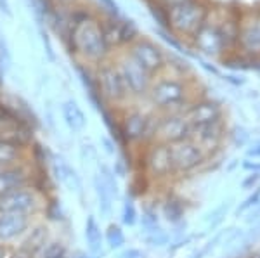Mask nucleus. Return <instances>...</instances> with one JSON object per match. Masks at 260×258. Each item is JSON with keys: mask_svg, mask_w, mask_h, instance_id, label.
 <instances>
[{"mask_svg": "<svg viewBox=\"0 0 260 258\" xmlns=\"http://www.w3.org/2000/svg\"><path fill=\"white\" fill-rule=\"evenodd\" d=\"M9 249H7V246H0V258H9Z\"/></svg>", "mask_w": 260, "mask_h": 258, "instance_id": "45", "label": "nucleus"}, {"mask_svg": "<svg viewBox=\"0 0 260 258\" xmlns=\"http://www.w3.org/2000/svg\"><path fill=\"white\" fill-rule=\"evenodd\" d=\"M257 182H258V173H253V175H248L245 180H243V187H245V189H250V187H253Z\"/></svg>", "mask_w": 260, "mask_h": 258, "instance_id": "40", "label": "nucleus"}, {"mask_svg": "<svg viewBox=\"0 0 260 258\" xmlns=\"http://www.w3.org/2000/svg\"><path fill=\"white\" fill-rule=\"evenodd\" d=\"M98 173L99 177L103 178L104 186L108 187V191H110V194L113 196V199L120 198V186H118V177L115 175V172L111 170L110 165L106 163H98Z\"/></svg>", "mask_w": 260, "mask_h": 258, "instance_id": "27", "label": "nucleus"}, {"mask_svg": "<svg viewBox=\"0 0 260 258\" xmlns=\"http://www.w3.org/2000/svg\"><path fill=\"white\" fill-rule=\"evenodd\" d=\"M59 256H68V248L62 241H49L44 248L40 249V253L37 258H59Z\"/></svg>", "mask_w": 260, "mask_h": 258, "instance_id": "28", "label": "nucleus"}, {"mask_svg": "<svg viewBox=\"0 0 260 258\" xmlns=\"http://www.w3.org/2000/svg\"><path fill=\"white\" fill-rule=\"evenodd\" d=\"M184 116L192 125H205L222 120V107L212 99H192L189 106L184 109Z\"/></svg>", "mask_w": 260, "mask_h": 258, "instance_id": "18", "label": "nucleus"}, {"mask_svg": "<svg viewBox=\"0 0 260 258\" xmlns=\"http://www.w3.org/2000/svg\"><path fill=\"white\" fill-rule=\"evenodd\" d=\"M172 151V165H174V173H189L194 172L207 160L203 151L192 142L191 139L180 140L170 145Z\"/></svg>", "mask_w": 260, "mask_h": 258, "instance_id": "13", "label": "nucleus"}, {"mask_svg": "<svg viewBox=\"0 0 260 258\" xmlns=\"http://www.w3.org/2000/svg\"><path fill=\"white\" fill-rule=\"evenodd\" d=\"M49 243V232L45 226H33L28 229L26 234L21 238V249H24L26 253H30L37 258L40 253V249Z\"/></svg>", "mask_w": 260, "mask_h": 258, "instance_id": "22", "label": "nucleus"}, {"mask_svg": "<svg viewBox=\"0 0 260 258\" xmlns=\"http://www.w3.org/2000/svg\"><path fill=\"white\" fill-rule=\"evenodd\" d=\"M59 258H68V256H59Z\"/></svg>", "mask_w": 260, "mask_h": 258, "instance_id": "47", "label": "nucleus"}, {"mask_svg": "<svg viewBox=\"0 0 260 258\" xmlns=\"http://www.w3.org/2000/svg\"><path fill=\"white\" fill-rule=\"evenodd\" d=\"M104 243L108 244V248L113 251H120L121 248H125L127 244V236H125L123 227L118 224H110L104 231Z\"/></svg>", "mask_w": 260, "mask_h": 258, "instance_id": "25", "label": "nucleus"}, {"mask_svg": "<svg viewBox=\"0 0 260 258\" xmlns=\"http://www.w3.org/2000/svg\"><path fill=\"white\" fill-rule=\"evenodd\" d=\"M113 61H115L116 68H118L121 78H123L125 87H127V90L130 94V99H132V101L146 99L151 83H153V77H151L141 64H137V62L128 56V52L125 51V49L113 54Z\"/></svg>", "mask_w": 260, "mask_h": 258, "instance_id": "6", "label": "nucleus"}, {"mask_svg": "<svg viewBox=\"0 0 260 258\" xmlns=\"http://www.w3.org/2000/svg\"><path fill=\"white\" fill-rule=\"evenodd\" d=\"M71 258H94V256L89 255V251H83V249H77V251H73Z\"/></svg>", "mask_w": 260, "mask_h": 258, "instance_id": "43", "label": "nucleus"}, {"mask_svg": "<svg viewBox=\"0 0 260 258\" xmlns=\"http://www.w3.org/2000/svg\"><path fill=\"white\" fill-rule=\"evenodd\" d=\"M248 156H253V158L260 156V142H258V144H255L251 149H248Z\"/></svg>", "mask_w": 260, "mask_h": 258, "instance_id": "44", "label": "nucleus"}, {"mask_svg": "<svg viewBox=\"0 0 260 258\" xmlns=\"http://www.w3.org/2000/svg\"><path fill=\"white\" fill-rule=\"evenodd\" d=\"M45 194H42L33 186H26L0 196V213H21L35 217L45 208Z\"/></svg>", "mask_w": 260, "mask_h": 258, "instance_id": "8", "label": "nucleus"}, {"mask_svg": "<svg viewBox=\"0 0 260 258\" xmlns=\"http://www.w3.org/2000/svg\"><path fill=\"white\" fill-rule=\"evenodd\" d=\"M144 241L149 244V246H163V244L169 243V236H167L161 229V231H158V232H149V234L144 238Z\"/></svg>", "mask_w": 260, "mask_h": 258, "instance_id": "34", "label": "nucleus"}, {"mask_svg": "<svg viewBox=\"0 0 260 258\" xmlns=\"http://www.w3.org/2000/svg\"><path fill=\"white\" fill-rule=\"evenodd\" d=\"M224 137V122H213L205 125H192L189 139L203 151L205 156L217 151Z\"/></svg>", "mask_w": 260, "mask_h": 258, "instance_id": "15", "label": "nucleus"}, {"mask_svg": "<svg viewBox=\"0 0 260 258\" xmlns=\"http://www.w3.org/2000/svg\"><path fill=\"white\" fill-rule=\"evenodd\" d=\"M111 170H113V172H115V175H116V177H120V178L127 177V168H125L123 160H116L115 163H113Z\"/></svg>", "mask_w": 260, "mask_h": 258, "instance_id": "38", "label": "nucleus"}, {"mask_svg": "<svg viewBox=\"0 0 260 258\" xmlns=\"http://www.w3.org/2000/svg\"><path fill=\"white\" fill-rule=\"evenodd\" d=\"M154 2H158L161 7H165V9H169V7H172V6H177V4L187 2V0H154Z\"/></svg>", "mask_w": 260, "mask_h": 258, "instance_id": "41", "label": "nucleus"}, {"mask_svg": "<svg viewBox=\"0 0 260 258\" xmlns=\"http://www.w3.org/2000/svg\"><path fill=\"white\" fill-rule=\"evenodd\" d=\"M99 142H101V149H103V151L106 153L108 156H115V153H116V142L111 139V137L103 135L99 139Z\"/></svg>", "mask_w": 260, "mask_h": 258, "instance_id": "36", "label": "nucleus"}, {"mask_svg": "<svg viewBox=\"0 0 260 258\" xmlns=\"http://www.w3.org/2000/svg\"><path fill=\"white\" fill-rule=\"evenodd\" d=\"M0 101H2V94H0Z\"/></svg>", "mask_w": 260, "mask_h": 258, "instance_id": "46", "label": "nucleus"}, {"mask_svg": "<svg viewBox=\"0 0 260 258\" xmlns=\"http://www.w3.org/2000/svg\"><path fill=\"white\" fill-rule=\"evenodd\" d=\"M191 135V123L186 120L184 113H165L158 115L156 132L154 140L163 144H175L180 140L189 139Z\"/></svg>", "mask_w": 260, "mask_h": 258, "instance_id": "12", "label": "nucleus"}, {"mask_svg": "<svg viewBox=\"0 0 260 258\" xmlns=\"http://www.w3.org/2000/svg\"><path fill=\"white\" fill-rule=\"evenodd\" d=\"M78 156L83 163H92V161H99V151L95 148V144L92 142L90 139H83L80 144H78Z\"/></svg>", "mask_w": 260, "mask_h": 258, "instance_id": "30", "label": "nucleus"}, {"mask_svg": "<svg viewBox=\"0 0 260 258\" xmlns=\"http://www.w3.org/2000/svg\"><path fill=\"white\" fill-rule=\"evenodd\" d=\"M45 208H47V213H49V217L52 218V220H62L64 218V211H62V208L59 203H45ZM44 208V210H45Z\"/></svg>", "mask_w": 260, "mask_h": 258, "instance_id": "35", "label": "nucleus"}, {"mask_svg": "<svg viewBox=\"0 0 260 258\" xmlns=\"http://www.w3.org/2000/svg\"><path fill=\"white\" fill-rule=\"evenodd\" d=\"M258 198H260V191H258V193H257V194H255V196H251V198H248V199H246V203H245V205H243V206L240 208V211H243V210H246V208H250L251 205H257Z\"/></svg>", "mask_w": 260, "mask_h": 258, "instance_id": "42", "label": "nucleus"}, {"mask_svg": "<svg viewBox=\"0 0 260 258\" xmlns=\"http://www.w3.org/2000/svg\"><path fill=\"white\" fill-rule=\"evenodd\" d=\"M146 99L151 102L158 115L165 113H184L192 101L191 89L182 75L160 73L153 77Z\"/></svg>", "mask_w": 260, "mask_h": 258, "instance_id": "2", "label": "nucleus"}, {"mask_svg": "<svg viewBox=\"0 0 260 258\" xmlns=\"http://www.w3.org/2000/svg\"><path fill=\"white\" fill-rule=\"evenodd\" d=\"M44 123L50 132H56V115H54V106L50 104V101L44 104Z\"/></svg>", "mask_w": 260, "mask_h": 258, "instance_id": "33", "label": "nucleus"}, {"mask_svg": "<svg viewBox=\"0 0 260 258\" xmlns=\"http://www.w3.org/2000/svg\"><path fill=\"white\" fill-rule=\"evenodd\" d=\"M205 0H187L167 9V30L180 40H192L208 16Z\"/></svg>", "mask_w": 260, "mask_h": 258, "instance_id": "4", "label": "nucleus"}, {"mask_svg": "<svg viewBox=\"0 0 260 258\" xmlns=\"http://www.w3.org/2000/svg\"><path fill=\"white\" fill-rule=\"evenodd\" d=\"M0 12L7 18H14V12H12L11 2L9 0H0Z\"/></svg>", "mask_w": 260, "mask_h": 258, "instance_id": "39", "label": "nucleus"}, {"mask_svg": "<svg viewBox=\"0 0 260 258\" xmlns=\"http://www.w3.org/2000/svg\"><path fill=\"white\" fill-rule=\"evenodd\" d=\"M49 170L52 173V177L56 178L59 184L66 186L70 191L77 193L78 196L83 199V184H82V178L78 175L77 170L71 166L66 158L62 155H54L50 153L49 155Z\"/></svg>", "mask_w": 260, "mask_h": 258, "instance_id": "16", "label": "nucleus"}, {"mask_svg": "<svg viewBox=\"0 0 260 258\" xmlns=\"http://www.w3.org/2000/svg\"><path fill=\"white\" fill-rule=\"evenodd\" d=\"M24 160H28V149L21 148L19 144L12 142L9 139L0 137V168L18 165Z\"/></svg>", "mask_w": 260, "mask_h": 258, "instance_id": "23", "label": "nucleus"}, {"mask_svg": "<svg viewBox=\"0 0 260 258\" xmlns=\"http://www.w3.org/2000/svg\"><path fill=\"white\" fill-rule=\"evenodd\" d=\"M75 62L87 66H98L113 57L101 23V14L95 6L80 0L71 6V30L64 44Z\"/></svg>", "mask_w": 260, "mask_h": 258, "instance_id": "1", "label": "nucleus"}, {"mask_svg": "<svg viewBox=\"0 0 260 258\" xmlns=\"http://www.w3.org/2000/svg\"><path fill=\"white\" fill-rule=\"evenodd\" d=\"M61 118L64 125L68 127V130L75 135H80L87 130L89 127V118H87L85 111L82 109V106L78 104L77 99L68 97L59 104Z\"/></svg>", "mask_w": 260, "mask_h": 258, "instance_id": "20", "label": "nucleus"}, {"mask_svg": "<svg viewBox=\"0 0 260 258\" xmlns=\"http://www.w3.org/2000/svg\"><path fill=\"white\" fill-rule=\"evenodd\" d=\"M125 51H127L128 56L132 57L137 64H141L151 77L160 75L163 69H165L167 61H169L165 51H163L160 45L144 35H141L139 39L134 42L130 47L125 49Z\"/></svg>", "mask_w": 260, "mask_h": 258, "instance_id": "10", "label": "nucleus"}, {"mask_svg": "<svg viewBox=\"0 0 260 258\" xmlns=\"http://www.w3.org/2000/svg\"><path fill=\"white\" fill-rule=\"evenodd\" d=\"M238 47H241V51L250 56H260V12L248 14L240 21Z\"/></svg>", "mask_w": 260, "mask_h": 258, "instance_id": "19", "label": "nucleus"}, {"mask_svg": "<svg viewBox=\"0 0 260 258\" xmlns=\"http://www.w3.org/2000/svg\"><path fill=\"white\" fill-rule=\"evenodd\" d=\"M83 238L87 243V251L94 258L104 256V231L101 229V224L94 215H87L83 224Z\"/></svg>", "mask_w": 260, "mask_h": 258, "instance_id": "21", "label": "nucleus"}, {"mask_svg": "<svg viewBox=\"0 0 260 258\" xmlns=\"http://www.w3.org/2000/svg\"><path fill=\"white\" fill-rule=\"evenodd\" d=\"M33 177H35V166L33 163H28V160L21 161L18 165L0 168V196L14 189L31 186Z\"/></svg>", "mask_w": 260, "mask_h": 258, "instance_id": "14", "label": "nucleus"}, {"mask_svg": "<svg viewBox=\"0 0 260 258\" xmlns=\"http://www.w3.org/2000/svg\"><path fill=\"white\" fill-rule=\"evenodd\" d=\"M101 23H103L106 42L113 52H118L130 47L141 36L139 26H137V23L132 18H125V16L108 18V16L101 14Z\"/></svg>", "mask_w": 260, "mask_h": 258, "instance_id": "9", "label": "nucleus"}, {"mask_svg": "<svg viewBox=\"0 0 260 258\" xmlns=\"http://www.w3.org/2000/svg\"><path fill=\"white\" fill-rule=\"evenodd\" d=\"M142 166L149 178L163 180L174 175V165H172V151L169 144L153 140L146 145L142 153Z\"/></svg>", "mask_w": 260, "mask_h": 258, "instance_id": "11", "label": "nucleus"}, {"mask_svg": "<svg viewBox=\"0 0 260 258\" xmlns=\"http://www.w3.org/2000/svg\"><path fill=\"white\" fill-rule=\"evenodd\" d=\"M120 220H121V226H125V227H132L137 224V220H139V213H137V208H136V205H134L132 199H125L123 201V205H121Z\"/></svg>", "mask_w": 260, "mask_h": 258, "instance_id": "29", "label": "nucleus"}, {"mask_svg": "<svg viewBox=\"0 0 260 258\" xmlns=\"http://www.w3.org/2000/svg\"><path fill=\"white\" fill-rule=\"evenodd\" d=\"M39 35H40V40H42V45L45 49V56L50 62H56L57 61V56H56V51H54V45H52V40L49 36V31L45 26H39Z\"/></svg>", "mask_w": 260, "mask_h": 258, "instance_id": "32", "label": "nucleus"}, {"mask_svg": "<svg viewBox=\"0 0 260 258\" xmlns=\"http://www.w3.org/2000/svg\"><path fill=\"white\" fill-rule=\"evenodd\" d=\"M98 11L99 14L108 16V18H120L121 11L116 0H98Z\"/></svg>", "mask_w": 260, "mask_h": 258, "instance_id": "31", "label": "nucleus"}, {"mask_svg": "<svg viewBox=\"0 0 260 258\" xmlns=\"http://www.w3.org/2000/svg\"><path fill=\"white\" fill-rule=\"evenodd\" d=\"M161 213H163V217H165L167 222L179 224V222H182L184 213H186V208H184V205H182V201H180V199L169 198L165 203H163Z\"/></svg>", "mask_w": 260, "mask_h": 258, "instance_id": "26", "label": "nucleus"}, {"mask_svg": "<svg viewBox=\"0 0 260 258\" xmlns=\"http://www.w3.org/2000/svg\"><path fill=\"white\" fill-rule=\"evenodd\" d=\"M220 18H222V11H208L205 23L201 24L198 33L191 40V45L196 51L207 57H213V59L222 57L228 52L224 36H222Z\"/></svg>", "mask_w": 260, "mask_h": 258, "instance_id": "7", "label": "nucleus"}, {"mask_svg": "<svg viewBox=\"0 0 260 258\" xmlns=\"http://www.w3.org/2000/svg\"><path fill=\"white\" fill-rule=\"evenodd\" d=\"M144 251L139 248H134V246H128V248H121L118 251L116 258H144Z\"/></svg>", "mask_w": 260, "mask_h": 258, "instance_id": "37", "label": "nucleus"}, {"mask_svg": "<svg viewBox=\"0 0 260 258\" xmlns=\"http://www.w3.org/2000/svg\"><path fill=\"white\" fill-rule=\"evenodd\" d=\"M92 189H94L101 217H110L113 211V196L110 194V191H108V187L104 186L103 178L99 177L98 172L92 173Z\"/></svg>", "mask_w": 260, "mask_h": 258, "instance_id": "24", "label": "nucleus"}, {"mask_svg": "<svg viewBox=\"0 0 260 258\" xmlns=\"http://www.w3.org/2000/svg\"><path fill=\"white\" fill-rule=\"evenodd\" d=\"M31 218L21 213H0V246H9L23 238L31 227Z\"/></svg>", "mask_w": 260, "mask_h": 258, "instance_id": "17", "label": "nucleus"}, {"mask_svg": "<svg viewBox=\"0 0 260 258\" xmlns=\"http://www.w3.org/2000/svg\"><path fill=\"white\" fill-rule=\"evenodd\" d=\"M158 113L139 106H125L118 111L121 145H148L154 140Z\"/></svg>", "mask_w": 260, "mask_h": 258, "instance_id": "3", "label": "nucleus"}, {"mask_svg": "<svg viewBox=\"0 0 260 258\" xmlns=\"http://www.w3.org/2000/svg\"><path fill=\"white\" fill-rule=\"evenodd\" d=\"M94 69H95L98 92H99V97L103 99V102L115 111L123 109L132 99H130V94H128L127 87H125V82H123V78H121L113 57L101 62Z\"/></svg>", "mask_w": 260, "mask_h": 258, "instance_id": "5", "label": "nucleus"}]
</instances>
